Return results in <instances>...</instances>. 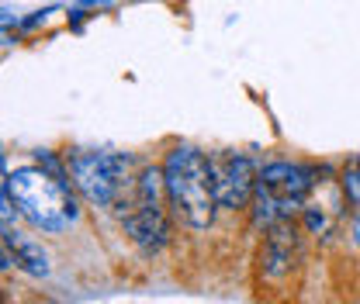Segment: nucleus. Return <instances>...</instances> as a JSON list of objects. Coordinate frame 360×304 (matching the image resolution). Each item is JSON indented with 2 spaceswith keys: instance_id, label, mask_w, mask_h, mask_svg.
Instances as JSON below:
<instances>
[{
  "instance_id": "f257e3e1",
  "label": "nucleus",
  "mask_w": 360,
  "mask_h": 304,
  "mask_svg": "<svg viewBox=\"0 0 360 304\" xmlns=\"http://www.w3.org/2000/svg\"><path fill=\"white\" fill-rule=\"evenodd\" d=\"M163 176H167V204L180 225L205 232L215 221V190H212V173H208V156L198 152L194 145H174L163 159Z\"/></svg>"
},
{
  "instance_id": "f03ea898",
  "label": "nucleus",
  "mask_w": 360,
  "mask_h": 304,
  "mask_svg": "<svg viewBox=\"0 0 360 304\" xmlns=\"http://www.w3.org/2000/svg\"><path fill=\"white\" fill-rule=\"evenodd\" d=\"M4 183H7L11 197L18 201L21 215L28 218L35 228H42V232H52V235L66 232L80 218L77 197L66 187V180L49 173L45 166H21V170L7 173Z\"/></svg>"
},
{
  "instance_id": "7ed1b4c3",
  "label": "nucleus",
  "mask_w": 360,
  "mask_h": 304,
  "mask_svg": "<svg viewBox=\"0 0 360 304\" xmlns=\"http://www.w3.org/2000/svg\"><path fill=\"white\" fill-rule=\"evenodd\" d=\"M315 190V173L302 163H267L257 173V190H253V225L270 228L277 221H288L295 211L309 204V194Z\"/></svg>"
},
{
  "instance_id": "20e7f679",
  "label": "nucleus",
  "mask_w": 360,
  "mask_h": 304,
  "mask_svg": "<svg viewBox=\"0 0 360 304\" xmlns=\"http://www.w3.org/2000/svg\"><path fill=\"white\" fill-rule=\"evenodd\" d=\"M70 173L77 190L97 208H111L129 194L132 183V156L129 152H73Z\"/></svg>"
},
{
  "instance_id": "39448f33",
  "label": "nucleus",
  "mask_w": 360,
  "mask_h": 304,
  "mask_svg": "<svg viewBox=\"0 0 360 304\" xmlns=\"http://www.w3.org/2000/svg\"><path fill=\"white\" fill-rule=\"evenodd\" d=\"M208 173H212V190H215V201L225 211H243L250 208L253 201V190H257V166L250 156L243 152H212L208 156Z\"/></svg>"
},
{
  "instance_id": "423d86ee",
  "label": "nucleus",
  "mask_w": 360,
  "mask_h": 304,
  "mask_svg": "<svg viewBox=\"0 0 360 304\" xmlns=\"http://www.w3.org/2000/svg\"><path fill=\"white\" fill-rule=\"evenodd\" d=\"M111 208H115V215L122 221L125 235L132 239L146 256L160 253L170 242V225H167V215H163V204H146L135 190H129Z\"/></svg>"
},
{
  "instance_id": "0eeeda50",
  "label": "nucleus",
  "mask_w": 360,
  "mask_h": 304,
  "mask_svg": "<svg viewBox=\"0 0 360 304\" xmlns=\"http://www.w3.org/2000/svg\"><path fill=\"white\" fill-rule=\"evenodd\" d=\"M257 263H260V277L270 280V284H284L298 270V263H302V235L291 225V218L267 228L264 246L257 253Z\"/></svg>"
},
{
  "instance_id": "6e6552de",
  "label": "nucleus",
  "mask_w": 360,
  "mask_h": 304,
  "mask_svg": "<svg viewBox=\"0 0 360 304\" xmlns=\"http://www.w3.org/2000/svg\"><path fill=\"white\" fill-rule=\"evenodd\" d=\"M4 242L14 249V263H18L25 273H32V277H49L52 266H49V253L42 249V242L21 235L18 228H4Z\"/></svg>"
},
{
  "instance_id": "1a4fd4ad",
  "label": "nucleus",
  "mask_w": 360,
  "mask_h": 304,
  "mask_svg": "<svg viewBox=\"0 0 360 304\" xmlns=\"http://www.w3.org/2000/svg\"><path fill=\"white\" fill-rule=\"evenodd\" d=\"M302 218H305V228L312 235H329L333 225H336V208H326V204H305L302 208Z\"/></svg>"
},
{
  "instance_id": "9d476101",
  "label": "nucleus",
  "mask_w": 360,
  "mask_h": 304,
  "mask_svg": "<svg viewBox=\"0 0 360 304\" xmlns=\"http://www.w3.org/2000/svg\"><path fill=\"white\" fill-rule=\"evenodd\" d=\"M340 190H343L347 204L360 211V156L347 159V166H343V176H340Z\"/></svg>"
},
{
  "instance_id": "9b49d317",
  "label": "nucleus",
  "mask_w": 360,
  "mask_h": 304,
  "mask_svg": "<svg viewBox=\"0 0 360 304\" xmlns=\"http://www.w3.org/2000/svg\"><path fill=\"white\" fill-rule=\"evenodd\" d=\"M49 14H52V11H35V14H32L28 21H21V28H39V25H42Z\"/></svg>"
},
{
  "instance_id": "f8f14e48",
  "label": "nucleus",
  "mask_w": 360,
  "mask_h": 304,
  "mask_svg": "<svg viewBox=\"0 0 360 304\" xmlns=\"http://www.w3.org/2000/svg\"><path fill=\"white\" fill-rule=\"evenodd\" d=\"M350 239H354V246L360 249V211H357V218H354V225H350Z\"/></svg>"
}]
</instances>
